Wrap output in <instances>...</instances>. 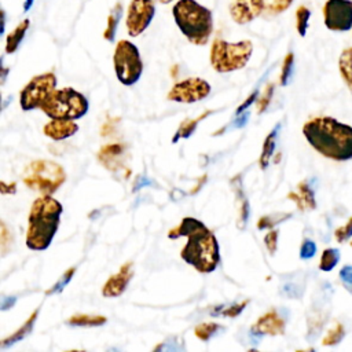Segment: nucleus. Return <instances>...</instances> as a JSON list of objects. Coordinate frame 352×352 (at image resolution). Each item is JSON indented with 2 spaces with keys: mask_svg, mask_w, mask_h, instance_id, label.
I'll list each match as a JSON object with an SVG mask.
<instances>
[{
  "mask_svg": "<svg viewBox=\"0 0 352 352\" xmlns=\"http://www.w3.org/2000/svg\"><path fill=\"white\" fill-rule=\"evenodd\" d=\"M15 300H16L15 297H3V300H1V309L6 311V309L11 308L15 304Z\"/></svg>",
  "mask_w": 352,
  "mask_h": 352,
  "instance_id": "obj_45",
  "label": "nucleus"
},
{
  "mask_svg": "<svg viewBox=\"0 0 352 352\" xmlns=\"http://www.w3.org/2000/svg\"><path fill=\"white\" fill-rule=\"evenodd\" d=\"M287 198H289V199H292V201H294V202H296V205H297V208H298L300 210H304V209H305V204H304V201H302V198H301V195H300V194L289 192V194H287Z\"/></svg>",
  "mask_w": 352,
  "mask_h": 352,
  "instance_id": "obj_44",
  "label": "nucleus"
},
{
  "mask_svg": "<svg viewBox=\"0 0 352 352\" xmlns=\"http://www.w3.org/2000/svg\"><path fill=\"white\" fill-rule=\"evenodd\" d=\"M311 18V11L308 7L305 6H300L296 10V29L297 33L304 37L307 34V29H308V22Z\"/></svg>",
  "mask_w": 352,
  "mask_h": 352,
  "instance_id": "obj_30",
  "label": "nucleus"
},
{
  "mask_svg": "<svg viewBox=\"0 0 352 352\" xmlns=\"http://www.w3.org/2000/svg\"><path fill=\"white\" fill-rule=\"evenodd\" d=\"M338 69L341 73V77L349 91L352 92V47L345 48L338 59Z\"/></svg>",
  "mask_w": 352,
  "mask_h": 352,
  "instance_id": "obj_24",
  "label": "nucleus"
},
{
  "mask_svg": "<svg viewBox=\"0 0 352 352\" xmlns=\"http://www.w3.org/2000/svg\"><path fill=\"white\" fill-rule=\"evenodd\" d=\"M292 217V213H285V212H276L272 214H267V216H261L257 220V228L258 230H271L274 228L276 224L287 220Z\"/></svg>",
  "mask_w": 352,
  "mask_h": 352,
  "instance_id": "obj_27",
  "label": "nucleus"
},
{
  "mask_svg": "<svg viewBox=\"0 0 352 352\" xmlns=\"http://www.w3.org/2000/svg\"><path fill=\"white\" fill-rule=\"evenodd\" d=\"M293 62H294V55L293 52H289L282 63V70H280V77H279V84L280 85H287L290 77H292V72H293Z\"/></svg>",
  "mask_w": 352,
  "mask_h": 352,
  "instance_id": "obj_35",
  "label": "nucleus"
},
{
  "mask_svg": "<svg viewBox=\"0 0 352 352\" xmlns=\"http://www.w3.org/2000/svg\"><path fill=\"white\" fill-rule=\"evenodd\" d=\"M74 272H76V267H70L67 271H65V274L62 275V278H60L51 289H48V290L45 292V294L50 296V294H54V293H60V292L63 290V287L70 282V279L73 278Z\"/></svg>",
  "mask_w": 352,
  "mask_h": 352,
  "instance_id": "obj_37",
  "label": "nucleus"
},
{
  "mask_svg": "<svg viewBox=\"0 0 352 352\" xmlns=\"http://www.w3.org/2000/svg\"><path fill=\"white\" fill-rule=\"evenodd\" d=\"M340 278L344 283V287L352 294V265H345L340 271Z\"/></svg>",
  "mask_w": 352,
  "mask_h": 352,
  "instance_id": "obj_41",
  "label": "nucleus"
},
{
  "mask_svg": "<svg viewBox=\"0 0 352 352\" xmlns=\"http://www.w3.org/2000/svg\"><path fill=\"white\" fill-rule=\"evenodd\" d=\"M212 113H213V110H206L205 113L199 114V116L195 117V118L184 120V121L179 125L176 133L173 135L172 143H177L180 139H187V138H190V136L192 135V132L195 131V128L198 126V124H199L202 120H205V118H206L209 114H212Z\"/></svg>",
  "mask_w": 352,
  "mask_h": 352,
  "instance_id": "obj_20",
  "label": "nucleus"
},
{
  "mask_svg": "<svg viewBox=\"0 0 352 352\" xmlns=\"http://www.w3.org/2000/svg\"><path fill=\"white\" fill-rule=\"evenodd\" d=\"M253 52L250 40L228 43L216 37L210 45V65L217 73H230L243 69Z\"/></svg>",
  "mask_w": 352,
  "mask_h": 352,
  "instance_id": "obj_6",
  "label": "nucleus"
},
{
  "mask_svg": "<svg viewBox=\"0 0 352 352\" xmlns=\"http://www.w3.org/2000/svg\"><path fill=\"white\" fill-rule=\"evenodd\" d=\"M248 113L246 111H243L242 113V116L239 114V117L236 118V122H235V126H238V128H241V126H243L245 124H246V120H248Z\"/></svg>",
  "mask_w": 352,
  "mask_h": 352,
  "instance_id": "obj_46",
  "label": "nucleus"
},
{
  "mask_svg": "<svg viewBox=\"0 0 352 352\" xmlns=\"http://www.w3.org/2000/svg\"><path fill=\"white\" fill-rule=\"evenodd\" d=\"M274 91H275V84L274 82H268L264 88V92L257 98L256 100V107H257V113L261 114L263 111L267 110L271 99H272V95H274Z\"/></svg>",
  "mask_w": 352,
  "mask_h": 352,
  "instance_id": "obj_33",
  "label": "nucleus"
},
{
  "mask_svg": "<svg viewBox=\"0 0 352 352\" xmlns=\"http://www.w3.org/2000/svg\"><path fill=\"white\" fill-rule=\"evenodd\" d=\"M264 12L263 0H232L230 4V15L238 25H246Z\"/></svg>",
  "mask_w": 352,
  "mask_h": 352,
  "instance_id": "obj_14",
  "label": "nucleus"
},
{
  "mask_svg": "<svg viewBox=\"0 0 352 352\" xmlns=\"http://www.w3.org/2000/svg\"><path fill=\"white\" fill-rule=\"evenodd\" d=\"M302 133L323 157L334 161L352 158V126L331 117H315L304 124Z\"/></svg>",
  "mask_w": 352,
  "mask_h": 352,
  "instance_id": "obj_2",
  "label": "nucleus"
},
{
  "mask_svg": "<svg viewBox=\"0 0 352 352\" xmlns=\"http://www.w3.org/2000/svg\"><path fill=\"white\" fill-rule=\"evenodd\" d=\"M187 236V243L180 252L184 263L201 274L213 272L220 263V249L216 235L198 219L184 217L180 224L168 231V238Z\"/></svg>",
  "mask_w": 352,
  "mask_h": 352,
  "instance_id": "obj_1",
  "label": "nucleus"
},
{
  "mask_svg": "<svg viewBox=\"0 0 352 352\" xmlns=\"http://www.w3.org/2000/svg\"><path fill=\"white\" fill-rule=\"evenodd\" d=\"M56 88V76L52 72L34 76L19 92V104L23 111H30L43 104L45 98Z\"/></svg>",
  "mask_w": 352,
  "mask_h": 352,
  "instance_id": "obj_9",
  "label": "nucleus"
},
{
  "mask_svg": "<svg viewBox=\"0 0 352 352\" xmlns=\"http://www.w3.org/2000/svg\"><path fill=\"white\" fill-rule=\"evenodd\" d=\"M155 15L154 0H132L126 10L125 26L131 37L142 34Z\"/></svg>",
  "mask_w": 352,
  "mask_h": 352,
  "instance_id": "obj_10",
  "label": "nucleus"
},
{
  "mask_svg": "<svg viewBox=\"0 0 352 352\" xmlns=\"http://www.w3.org/2000/svg\"><path fill=\"white\" fill-rule=\"evenodd\" d=\"M132 276H133V264L131 261H126L120 267V270L116 274H113L104 282L102 287L103 297H109V298L120 297L125 292Z\"/></svg>",
  "mask_w": 352,
  "mask_h": 352,
  "instance_id": "obj_15",
  "label": "nucleus"
},
{
  "mask_svg": "<svg viewBox=\"0 0 352 352\" xmlns=\"http://www.w3.org/2000/svg\"><path fill=\"white\" fill-rule=\"evenodd\" d=\"M173 19L183 36L195 45H205L213 32L212 11L195 0H179L172 7Z\"/></svg>",
  "mask_w": 352,
  "mask_h": 352,
  "instance_id": "obj_4",
  "label": "nucleus"
},
{
  "mask_svg": "<svg viewBox=\"0 0 352 352\" xmlns=\"http://www.w3.org/2000/svg\"><path fill=\"white\" fill-rule=\"evenodd\" d=\"M334 236H336L337 242H340V243L345 242L346 239H349L352 236V217L346 221V224H344L342 227H338L334 231Z\"/></svg>",
  "mask_w": 352,
  "mask_h": 352,
  "instance_id": "obj_39",
  "label": "nucleus"
},
{
  "mask_svg": "<svg viewBox=\"0 0 352 352\" xmlns=\"http://www.w3.org/2000/svg\"><path fill=\"white\" fill-rule=\"evenodd\" d=\"M1 231H0V249H1V254L6 256L8 253V250L11 249V245H12V234L11 231L8 230L7 224L4 220H1Z\"/></svg>",
  "mask_w": 352,
  "mask_h": 352,
  "instance_id": "obj_36",
  "label": "nucleus"
},
{
  "mask_svg": "<svg viewBox=\"0 0 352 352\" xmlns=\"http://www.w3.org/2000/svg\"><path fill=\"white\" fill-rule=\"evenodd\" d=\"M223 329V326H220L216 322H204L199 323L198 326H195L194 329V336L197 338H199L201 341H209L214 334H217L220 330Z\"/></svg>",
  "mask_w": 352,
  "mask_h": 352,
  "instance_id": "obj_26",
  "label": "nucleus"
},
{
  "mask_svg": "<svg viewBox=\"0 0 352 352\" xmlns=\"http://www.w3.org/2000/svg\"><path fill=\"white\" fill-rule=\"evenodd\" d=\"M257 98H258V89H256V91H253L245 100H243V103H241L239 106H238V109H236V111H235V114L236 116H239V114H242L243 111H246V109L248 107H250V104L253 103V102H256L257 100Z\"/></svg>",
  "mask_w": 352,
  "mask_h": 352,
  "instance_id": "obj_42",
  "label": "nucleus"
},
{
  "mask_svg": "<svg viewBox=\"0 0 352 352\" xmlns=\"http://www.w3.org/2000/svg\"><path fill=\"white\" fill-rule=\"evenodd\" d=\"M154 1H158V3H161V4H169V3H172L173 0H154Z\"/></svg>",
  "mask_w": 352,
  "mask_h": 352,
  "instance_id": "obj_47",
  "label": "nucleus"
},
{
  "mask_svg": "<svg viewBox=\"0 0 352 352\" xmlns=\"http://www.w3.org/2000/svg\"><path fill=\"white\" fill-rule=\"evenodd\" d=\"M340 260V252L337 249H333V248H329V249H324L322 256H320V261H319V268L324 272H329L331 271L337 263Z\"/></svg>",
  "mask_w": 352,
  "mask_h": 352,
  "instance_id": "obj_28",
  "label": "nucleus"
},
{
  "mask_svg": "<svg viewBox=\"0 0 352 352\" xmlns=\"http://www.w3.org/2000/svg\"><path fill=\"white\" fill-rule=\"evenodd\" d=\"M278 235H279V231L275 230V228H271L265 236H264V245L268 250L270 254H275L276 252V248H278Z\"/></svg>",
  "mask_w": 352,
  "mask_h": 352,
  "instance_id": "obj_38",
  "label": "nucleus"
},
{
  "mask_svg": "<svg viewBox=\"0 0 352 352\" xmlns=\"http://www.w3.org/2000/svg\"><path fill=\"white\" fill-rule=\"evenodd\" d=\"M122 15V6L120 3H116V6L113 7V10L110 11L109 16H107V23H106V29L103 32V38L106 41H113L116 32H117V26L118 22L121 19Z\"/></svg>",
  "mask_w": 352,
  "mask_h": 352,
  "instance_id": "obj_25",
  "label": "nucleus"
},
{
  "mask_svg": "<svg viewBox=\"0 0 352 352\" xmlns=\"http://www.w3.org/2000/svg\"><path fill=\"white\" fill-rule=\"evenodd\" d=\"M37 315H38V309H36L34 312H32L30 316L26 319V322H25L15 333H12L11 336L3 338L0 346H1L3 349H4V348H8V346H11V345L15 344V342L22 341L26 336H29V334L32 333L33 327H34V323H36V320H37Z\"/></svg>",
  "mask_w": 352,
  "mask_h": 352,
  "instance_id": "obj_18",
  "label": "nucleus"
},
{
  "mask_svg": "<svg viewBox=\"0 0 352 352\" xmlns=\"http://www.w3.org/2000/svg\"><path fill=\"white\" fill-rule=\"evenodd\" d=\"M125 154V144L109 143L98 151V161L109 170L116 172L122 168V157Z\"/></svg>",
  "mask_w": 352,
  "mask_h": 352,
  "instance_id": "obj_16",
  "label": "nucleus"
},
{
  "mask_svg": "<svg viewBox=\"0 0 352 352\" xmlns=\"http://www.w3.org/2000/svg\"><path fill=\"white\" fill-rule=\"evenodd\" d=\"M316 253V245L314 241L311 239H304L302 243H301V248H300V257L302 260H308V258H312Z\"/></svg>",
  "mask_w": 352,
  "mask_h": 352,
  "instance_id": "obj_40",
  "label": "nucleus"
},
{
  "mask_svg": "<svg viewBox=\"0 0 352 352\" xmlns=\"http://www.w3.org/2000/svg\"><path fill=\"white\" fill-rule=\"evenodd\" d=\"M114 72L124 85H133L143 73V62L138 47L129 40H120L113 55Z\"/></svg>",
  "mask_w": 352,
  "mask_h": 352,
  "instance_id": "obj_8",
  "label": "nucleus"
},
{
  "mask_svg": "<svg viewBox=\"0 0 352 352\" xmlns=\"http://www.w3.org/2000/svg\"><path fill=\"white\" fill-rule=\"evenodd\" d=\"M286 322L275 309H270L252 324L250 333L256 337L263 336H282L285 334Z\"/></svg>",
  "mask_w": 352,
  "mask_h": 352,
  "instance_id": "obj_13",
  "label": "nucleus"
},
{
  "mask_svg": "<svg viewBox=\"0 0 352 352\" xmlns=\"http://www.w3.org/2000/svg\"><path fill=\"white\" fill-rule=\"evenodd\" d=\"M22 182L30 190H36L44 195H52L66 182V172L55 161L36 160L23 169Z\"/></svg>",
  "mask_w": 352,
  "mask_h": 352,
  "instance_id": "obj_7",
  "label": "nucleus"
},
{
  "mask_svg": "<svg viewBox=\"0 0 352 352\" xmlns=\"http://www.w3.org/2000/svg\"><path fill=\"white\" fill-rule=\"evenodd\" d=\"M15 191H16V183H10V184H7L6 182H0V192L3 194V195H6V194H15Z\"/></svg>",
  "mask_w": 352,
  "mask_h": 352,
  "instance_id": "obj_43",
  "label": "nucleus"
},
{
  "mask_svg": "<svg viewBox=\"0 0 352 352\" xmlns=\"http://www.w3.org/2000/svg\"><path fill=\"white\" fill-rule=\"evenodd\" d=\"M322 11L329 30L346 32L352 28V0H326Z\"/></svg>",
  "mask_w": 352,
  "mask_h": 352,
  "instance_id": "obj_12",
  "label": "nucleus"
},
{
  "mask_svg": "<svg viewBox=\"0 0 352 352\" xmlns=\"http://www.w3.org/2000/svg\"><path fill=\"white\" fill-rule=\"evenodd\" d=\"M345 336V329L341 323H336L334 327H331L327 334L323 337L322 340V344L326 345V346H333L336 344H338Z\"/></svg>",
  "mask_w": 352,
  "mask_h": 352,
  "instance_id": "obj_32",
  "label": "nucleus"
},
{
  "mask_svg": "<svg viewBox=\"0 0 352 352\" xmlns=\"http://www.w3.org/2000/svg\"><path fill=\"white\" fill-rule=\"evenodd\" d=\"M239 179L235 177L232 180V184H234V191H235V195L238 198V202H239V214H238V228L242 230L245 228L246 223H248V217H249V201L248 198L245 197V192H243V188L241 186V183L238 182Z\"/></svg>",
  "mask_w": 352,
  "mask_h": 352,
  "instance_id": "obj_22",
  "label": "nucleus"
},
{
  "mask_svg": "<svg viewBox=\"0 0 352 352\" xmlns=\"http://www.w3.org/2000/svg\"><path fill=\"white\" fill-rule=\"evenodd\" d=\"M29 26H30V21L23 19L22 22H19L15 26V29L12 32H10L7 34V37H6V52L7 54H14L18 50L19 44L22 43V40H23V37H25V34L29 29Z\"/></svg>",
  "mask_w": 352,
  "mask_h": 352,
  "instance_id": "obj_19",
  "label": "nucleus"
},
{
  "mask_svg": "<svg viewBox=\"0 0 352 352\" xmlns=\"http://www.w3.org/2000/svg\"><path fill=\"white\" fill-rule=\"evenodd\" d=\"M40 109L52 120H78L87 114L89 104L82 94L66 87L54 89Z\"/></svg>",
  "mask_w": 352,
  "mask_h": 352,
  "instance_id": "obj_5",
  "label": "nucleus"
},
{
  "mask_svg": "<svg viewBox=\"0 0 352 352\" xmlns=\"http://www.w3.org/2000/svg\"><path fill=\"white\" fill-rule=\"evenodd\" d=\"M249 304V300H245V301H242V302H238V304H232V305H228V307H216V309L217 311H212V315H214V316H219V315H221V316H227V318H236L245 308H246V305Z\"/></svg>",
  "mask_w": 352,
  "mask_h": 352,
  "instance_id": "obj_31",
  "label": "nucleus"
},
{
  "mask_svg": "<svg viewBox=\"0 0 352 352\" xmlns=\"http://www.w3.org/2000/svg\"><path fill=\"white\" fill-rule=\"evenodd\" d=\"M280 125L278 124L268 135L267 138L264 139V143H263V148H261V154L258 157V165H260V169H267L268 164H270V160L274 154V150H275V144H276V136H278V131H279Z\"/></svg>",
  "mask_w": 352,
  "mask_h": 352,
  "instance_id": "obj_21",
  "label": "nucleus"
},
{
  "mask_svg": "<svg viewBox=\"0 0 352 352\" xmlns=\"http://www.w3.org/2000/svg\"><path fill=\"white\" fill-rule=\"evenodd\" d=\"M351 246H352V242H351Z\"/></svg>",
  "mask_w": 352,
  "mask_h": 352,
  "instance_id": "obj_48",
  "label": "nucleus"
},
{
  "mask_svg": "<svg viewBox=\"0 0 352 352\" xmlns=\"http://www.w3.org/2000/svg\"><path fill=\"white\" fill-rule=\"evenodd\" d=\"M298 191H300V195L305 204V208L308 209H315L316 208V201H315V194L312 191V188L309 187L308 182L304 180V182H300L298 183Z\"/></svg>",
  "mask_w": 352,
  "mask_h": 352,
  "instance_id": "obj_34",
  "label": "nucleus"
},
{
  "mask_svg": "<svg viewBox=\"0 0 352 352\" xmlns=\"http://www.w3.org/2000/svg\"><path fill=\"white\" fill-rule=\"evenodd\" d=\"M78 131L74 120H52L43 126V132L52 140H63L73 136Z\"/></svg>",
  "mask_w": 352,
  "mask_h": 352,
  "instance_id": "obj_17",
  "label": "nucleus"
},
{
  "mask_svg": "<svg viewBox=\"0 0 352 352\" xmlns=\"http://www.w3.org/2000/svg\"><path fill=\"white\" fill-rule=\"evenodd\" d=\"M62 204L51 195H41L36 198L30 206L28 217L26 246L30 250H45L60 223Z\"/></svg>",
  "mask_w": 352,
  "mask_h": 352,
  "instance_id": "obj_3",
  "label": "nucleus"
},
{
  "mask_svg": "<svg viewBox=\"0 0 352 352\" xmlns=\"http://www.w3.org/2000/svg\"><path fill=\"white\" fill-rule=\"evenodd\" d=\"M264 1V14L268 16H276L286 11L293 0H263Z\"/></svg>",
  "mask_w": 352,
  "mask_h": 352,
  "instance_id": "obj_29",
  "label": "nucleus"
},
{
  "mask_svg": "<svg viewBox=\"0 0 352 352\" xmlns=\"http://www.w3.org/2000/svg\"><path fill=\"white\" fill-rule=\"evenodd\" d=\"M107 322V318L103 315H88V314H76L67 319V324L80 326V327H96Z\"/></svg>",
  "mask_w": 352,
  "mask_h": 352,
  "instance_id": "obj_23",
  "label": "nucleus"
},
{
  "mask_svg": "<svg viewBox=\"0 0 352 352\" xmlns=\"http://www.w3.org/2000/svg\"><path fill=\"white\" fill-rule=\"evenodd\" d=\"M210 94V84L199 77H190L176 82L168 92V100L180 103H195Z\"/></svg>",
  "mask_w": 352,
  "mask_h": 352,
  "instance_id": "obj_11",
  "label": "nucleus"
}]
</instances>
